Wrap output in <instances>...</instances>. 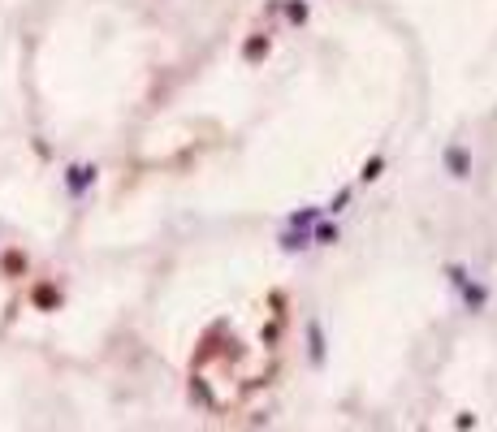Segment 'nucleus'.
Returning a JSON list of instances; mask_svg holds the SVG:
<instances>
[{
	"instance_id": "nucleus-8",
	"label": "nucleus",
	"mask_w": 497,
	"mask_h": 432,
	"mask_svg": "<svg viewBox=\"0 0 497 432\" xmlns=\"http://www.w3.org/2000/svg\"><path fill=\"white\" fill-rule=\"evenodd\" d=\"M285 18H290V22H303V18H307V5H303V0H290V5H285Z\"/></svg>"
},
{
	"instance_id": "nucleus-9",
	"label": "nucleus",
	"mask_w": 497,
	"mask_h": 432,
	"mask_svg": "<svg viewBox=\"0 0 497 432\" xmlns=\"http://www.w3.org/2000/svg\"><path fill=\"white\" fill-rule=\"evenodd\" d=\"M346 203H350V186H346V190H338V195H333V203H329V207H320V212H342Z\"/></svg>"
},
{
	"instance_id": "nucleus-2",
	"label": "nucleus",
	"mask_w": 497,
	"mask_h": 432,
	"mask_svg": "<svg viewBox=\"0 0 497 432\" xmlns=\"http://www.w3.org/2000/svg\"><path fill=\"white\" fill-rule=\"evenodd\" d=\"M445 169H450L454 178H467V173H471V165H467V152H463V147H445Z\"/></svg>"
},
{
	"instance_id": "nucleus-3",
	"label": "nucleus",
	"mask_w": 497,
	"mask_h": 432,
	"mask_svg": "<svg viewBox=\"0 0 497 432\" xmlns=\"http://www.w3.org/2000/svg\"><path fill=\"white\" fill-rule=\"evenodd\" d=\"M312 247V229H285L281 234V251H303Z\"/></svg>"
},
{
	"instance_id": "nucleus-1",
	"label": "nucleus",
	"mask_w": 497,
	"mask_h": 432,
	"mask_svg": "<svg viewBox=\"0 0 497 432\" xmlns=\"http://www.w3.org/2000/svg\"><path fill=\"white\" fill-rule=\"evenodd\" d=\"M450 281L458 285V294H463V302H467L471 311H480V307L489 302V290H485L480 281H471V277H467V268H463V264H450Z\"/></svg>"
},
{
	"instance_id": "nucleus-10",
	"label": "nucleus",
	"mask_w": 497,
	"mask_h": 432,
	"mask_svg": "<svg viewBox=\"0 0 497 432\" xmlns=\"http://www.w3.org/2000/svg\"><path fill=\"white\" fill-rule=\"evenodd\" d=\"M307 338H312V355L320 359V325H307Z\"/></svg>"
},
{
	"instance_id": "nucleus-5",
	"label": "nucleus",
	"mask_w": 497,
	"mask_h": 432,
	"mask_svg": "<svg viewBox=\"0 0 497 432\" xmlns=\"http://www.w3.org/2000/svg\"><path fill=\"white\" fill-rule=\"evenodd\" d=\"M264 52H268V35H251V39L243 43V56H247V61H260Z\"/></svg>"
},
{
	"instance_id": "nucleus-6",
	"label": "nucleus",
	"mask_w": 497,
	"mask_h": 432,
	"mask_svg": "<svg viewBox=\"0 0 497 432\" xmlns=\"http://www.w3.org/2000/svg\"><path fill=\"white\" fill-rule=\"evenodd\" d=\"M338 238H342L338 225H316V229H312V243H316V247H333Z\"/></svg>"
},
{
	"instance_id": "nucleus-7",
	"label": "nucleus",
	"mask_w": 497,
	"mask_h": 432,
	"mask_svg": "<svg viewBox=\"0 0 497 432\" xmlns=\"http://www.w3.org/2000/svg\"><path fill=\"white\" fill-rule=\"evenodd\" d=\"M381 169H385V160H381V156H372V160H367V165H363L359 182H376V178H381Z\"/></svg>"
},
{
	"instance_id": "nucleus-4",
	"label": "nucleus",
	"mask_w": 497,
	"mask_h": 432,
	"mask_svg": "<svg viewBox=\"0 0 497 432\" xmlns=\"http://www.w3.org/2000/svg\"><path fill=\"white\" fill-rule=\"evenodd\" d=\"M320 216H325L320 207H307V212H290V229H312Z\"/></svg>"
}]
</instances>
